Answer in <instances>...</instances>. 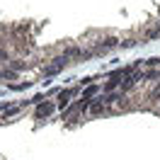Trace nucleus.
<instances>
[{
    "label": "nucleus",
    "mask_w": 160,
    "mask_h": 160,
    "mask_svg": "<svg viewBox=\"0 0 160 160\" xmlns=\"http://www.w3.org/2000/svg\"><path fill=\"white\" fill-rule=\"evenodd\" d=\"M138 80H143V73H138V70H133L131 75H126V78H124V80L119 82V90H121V92H129L131 88H133V85L138 82Z\"/></svg>",
    "instance_id": "obj_1"
},
{
    "label": "nucleus",
    "mask_w": 160,
    "mask_h": 160,
    "mask_svg": "<svg viewBox=\"0 0 160 160\" xmlns=\"http://www.w3.org/2000/svg\"><path fill=\"white\" fill-rule=\"evenodd\" d=\"M66 63H68V56H58V58L53 61L51 66H46V70H44V73H46V78H51V75H56V73H61Z\"/></svg>",
    "instance_id": "obj_2"
},
{
    "label": "nucleus",
    "mask_w": 160,
    "mask_h": 160,
    "mask_svg": "<svg viewBox=\"0 0 160 160\" xmlns=\"http://www.w3.org/2000/svg\"><path fill=\"white\" fill-rule=\"evenodd\" d=\"M73 95H75L73 88H66V90L58 92V107H61V109H66V107L70 104V97H73Z\"/></svg>",
    "instance_id": "obj_3"
},
{
    "label": "nucleus",
    "mask_w": 160,
    "mask_h": 160,
    "mask_svg": "<svg viewBox=\"0 0 160 160\" xmlns=\"http://www.w3.org/2000/svg\"><path fill=\"white\" fill-rule=\"evenodd\" d=\"M51 112H53V102H39V107H37V119L51 117Z\"/></svg>",
    "instance_id": "obj_4"
},
{
    "label": "nucleus",
    "mask_w": 160,
    "mask_h": 160,
    "mask_svg": "<svg viewBox=\"0 0 160 160\" xmlns=\"http://www.w3.org/2000/svg\"><path fill=\"white\" fill-rule=\"evenodd\" d=\"M114 46H119V41L117 39H102L100 44H97V46H95V53H100V51H109V49H114Z\"/></svg>",
    "instance_id": "obj_5"
},
{
    "label": "nucleus",
    "mask_w": 160,
    "mask_h": 160,
    "mask_svg": "<svg viewBox=\"0 0 160 160\" xmlns=\"http://www.w3.org/2000/svg\"><path fill=\"white\" fill-rule=\"evenodd\" d=\"M121 97H124V92H121V90H117V92H109V95H104L102 100H104V104L109 107V104H117V102H119Z\"/></svg>",
    "instance_id": "obj_6"
},
{
    "label": "nucleus",
    "mask_w": 160,
    "mask_h": 160,
    "mask_svg": "<svg viewBox=\"0 0 160 160\" xmlns=\"http://www.w3.org/2000/svg\"><path fill=\"white\" fill-rule=\"evenodd\" d=\"M104 107H107V104H104V100H102V97H97V100L90 102V109H88V112H90V114H100Z\"/></svg>",
    "instance_id": "obj_7"
},
{
    "label": "nucleus",
    "mask_w": 160,
    "mask_h": 160,
    "mask_svg": "<svg viewBox=\"0 0 160 160\" xmlns=\"http://www.w3.org/2000/svg\"><path fill=\"white\" fill-rule=\"evenodd\" d=\"M97 90H100L97 85H88V88H85V92H82V100H92V97L97 95Z\"/></svg>",
    "instance_id": "obj_8"
},
{
    "label": "nucleus",
    "mask_w": 160,
    "mask_h": 160,
    "mask_svg": "<svg viewBox=\"0 0 160 160\" xmlns=\"http://www.w3.org/2000/svg\"><path fill=\"white\" fill-rule=\"evenodd\" d=\"M158 78H160V70L158 68H150V70L143 73V80H158Z\"/></svg>",
    "instance_id": "obj_9"
},
{
    "label": "nucleus",
    "mask_w": 160,
    "mask_h": 160,
    "mask_svg": "<svg viewBox=\"0 0 160 160\" xmlns=\"http://www.w3.org/2000/svg\"><path fill=\"white\" fill-rule=\"evenodd\" d=\"M148 68H160V56H153V58H148V61H143Z\"/></svg>",
    "instance_id": "obj_10"
},
{
    "label": "nucleus",
    "mask_w": 160,
    "mask_h": 160,
    "mask_svg": "<svg viewBox=\"0 0 160 160\" xmlns=\"http://www.w3.org/2000/svg\"><path fill=\"white\" fill-rule=\"evenodd\" d=\"M158 37H160V24L155 27V29H150V32H148V39H158Z\"/></svg>",
    "instance_id": "obj_11"
},
{
    "label": "nucleus",
    "mask_w": 160,
    "mask_h": 160,
    "mask_svg": "<svg viewBox=\"0 0 160 160\" xmlns=\"http://www.w3.org/2000/svg\"><path fill=\"white\" fill-rule=\"evenodd\" d=\"M20 68H24V63H20V61H15V63H12V70H20Z\"/></svg>",
    "instance_id": "obj_12"
}]
</instances>
